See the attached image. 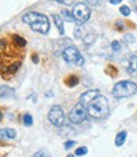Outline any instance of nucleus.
<instances>
[{"label":"nucleus","instance_id":"f257e3e1","mask_svg":"<svg viewBox=\"0 0 137 157\" xmlns=\"http://www.w3.org/2000/svg\"><path fill=\"white\" fill-rule=\"evenodd\" d=\"M85 108L88 110V114L95 119H103L109 114V103L107 98L102 94L96 95Z\"/></svg>","mask_w":137,"mask_h":157},{"label":"nucleus","instance_id":"f03ea898","mask_svg":"<svg viewBox=\"0 0 137 157\" xmlns=\"http://www.w3.org/2000/svg\"><path fill=\"white\" fill-rule=\"evenodd\" d=\"M137 93V84L130 80H123L117 82L112 90V95L117 99H124V98L133 96Z\"/></svg>","mask_w":137,"mask_h":157},{"label":"nucleus","instance_id":"7ed1b4c3","mask_svg":"<svg viewBox=\"0 0 137 157\" xmlns=\"http://www.w3.org/2000/svg\"><path fill=\"white\" fill-rule=\"evenodd\" d=\"M62 58L66 63L75 65V66H83L84 65V57L79 52V50L75 46H67L62 51Z\"/></svg>","mask_w":137,"mask_h":157},{"label":"nucleus","instance_id":"20e7f679","mask_svg":"<svg viewBox=\"0 0 137 157\" xmlns=\"http://www.w3.org/2000/svg\"><path fill=\"white\" fill-rule=\"evenodd\" d=\"M72 15H74V19L77 23V25H83L84 23L89 21V18H90V8L85 3H77L74 5Z\"/></svg>","mask_w":137,"mask_h":157},{"label":"nucleus","instance_id":"39448f33","mask_svg":"<svg viewBox=\"0 0 137 157\" xmlns=\"http://www.w3.org/2000/svg\"><path fill=\"white\" fill-rule=\"evenodd\" d=\"M88 117H89V114H88L86 108L81 103H77L75 106H72V109L68 113V121L72 124H80Z\"/></svg>","mask_w":137,"mask_h":157},{"label":"nucleus","instance_id":"423d86ee","mask_svg":"<svg viewBox=\"0 0 137 157\" xmlns=\"http://www.w3.org/2000/svg\"><path fill=\"white\" fill-rule=\"evenodd\" d=\"M48 121L55 127H62L65 122V113L60 105H53L48 112Z\"/></svg>","mask_w":137,"mask_h":157},{"label":"nucleus","instance_id":"0eeeda50","mask_svg":"<svg viewBox=\"0 0 137 157\" xmlns=\"http://www.w3.org/2000/svg\"><path fill=\"white\" fill-rule=\"evenodd\" d=\"M22 21L25 24H33L37 22H43V21H48V18L41 13H37V12H28L22 17Z\"/></svg>","mask_w":137,"mask_h":157},{"label":"nucleus","instance_id":"6e6552de","mask_svg":"<svg viewBox=\"0 0 137 157\" xmlns=\"http://www.w3.org/2000/svg\"><path fill=\"white\" fill-rule=\"evenodd\" d=\"M19 67H21V61H17L12 65H8V66H2L0 67V75H2L3 78H10L13 75L17 74Z\"/></svg>","mask_w":137,"mask_h":157},{"label":"nucleus","instance_id":"1a4fd4ad","mask_svg":"<svg viewBox=\"0 0 137 157\" xmlns=\"http://www.w3.org/2000/svg\"><path fill=\"white\" fill-rule=\"evenodd\" d=\"M99 94H100L99 90H89V91L84 93V94L80 96V101H79V103H81L84 106H86L96 95H99Z\"/></svg>","mask_w":137,"mask_h":157},{"label":"nucleus","instance_id":"9d476101","mask_svg":"<svg viewBox=\"0 0 137 157\" xmlns=\"http://www.w3.org/2000/svg\"><path fill=\"white\" fill-rule=\"evenodd\" d=\"M127 71L132 75H137V55L130 57L128 65H127Z\"/></svg>","mask_w":137,"mask_h":157},{"label":"nucleus","instance_id":"9b49d317","mask_svg":"<svg viewBox=\"0 0 137 157\" xmlns=\"http://www.w3.org/2000/svg\"><path fill=\"white\" fill-rule=\"evenodd\" d=\"M15 93V90L10 86H6V85H3L0 86V99H4V98H10L13 96Z\"/></svg>","mask_w":137,"mask_h":157},{"label":"nucleus","instance_id":"f8f14e48","mask_svg":"<svg viewBox=\"0 0 137 157\" xmlns=\"http://www.w3.org/2000/svg\"><path fill=\"white\" fill-rule=\"evenodd\" d=\"M12 41H13V43L17 46V47H19V48H25V46H27V41L23 38V37H21V36H18V34H12Z\"/></svg>","mask_w":137,"mask_h":157},{"label":"nucleus","instance_id":"ddd939ff","mask_svg":"<svg viewBox=\"0 0 137 157\" xmlns=\"http://www.w3.org/2000/svg\"><path fill=\"white\" fill-rule=\"evenodd\" d=\"M53 21H55V24L58 29V33H60L61 36H64L65 33V29H64V19L61 18V15H53Z\"/></svg>","mask_w":137,"mask_h":157},{"label":"nucleus","instance_id":"4468645a","mask_svg":"<svg viewBox=\"0 0 137 157\" xmlns=\"http://www.w3.org/2000/svg\"><path fill=\"white\" fill-rule=\"evenodd\" d=\"M126 138H127V132H126V131L119 132L118 134H117L115 140H114V144H115L117 147L123 146V144H124V142H126Z\"/></svg>","mask_w":137,"mask_h":157},{"label":"nucleus","instance_id":"2eb2a0df","mask_svg":"<svg viewBox=\"0 0 137 157\" xmlns=\"http://www.w3.org/2000/svg\"><path fill=\"white\" fill-rule=\"evenodd\" d=\"M65 84L68 86V87H74L76 86L77 84H79V77H77L76 75H70L66 80H65Z\"/></svg>","mask_w":137,"mask_h":157},{"label":"nucleus","instance_id":"dca6fc26","mask_svg":"<svg viewBox=\"0 0 137 157\" xmlns=\"http://www.w3.org/2000/svg\"><path fill=\"white\" fill-rule=\"evenodd\" d=\"M61 18L64 19L65 22H75L72 13H71V12H68L67 9H64V10L61 12Z\"/></svg>","mask_w":137,"mask_h":157},{"label":"nucleus","instance_id":"f3484780","mask_svg":"<svg viewBox=\"0 0 137 157\" xmlns=\"http://www.w3.org/2000/svg\"><path fill=\"white\" fill-rule=\"evenodd\" d=\"M32 157H51V155L46 148H41V150H38L37 152H34L32 155Z\"/></svg>","mask_w":137,"mask_h":157},{"label":"nucleus","instance_id":"a211bd4d","mask_svg":"<svg viewBox=\"0 0 137 157\" xmlns=\"http://www.w3.org/2000/svg\"><path fill=\"white\" fill-rule=\"evenodd\" d=\"M23 123L25 127H31L33 124V118L31 114H24L23 115Z\"/></svg>","mask_w":137,"mask_h":157},{"label":"nucleus","instance_id":"6ab92c4d","mask_svg":"<svg viewBox=\"0 0 137 157\" xmlns=\"http://www.w3.org/2000/svg\"><path fill=\"white\" fill-rule=\"evenodd\" d=\"M119 12H121V14L122 15H124V17H128L130 14H131V9L127 6V5H122L121 8H119Z\"/></svg>","mask_w":137,"mask_h":157},{"label":"nucleus","instance_id":"aec40b11","mask_svg":"<svg viewBox=\"0 0 137 157\" xmlns=\"http://www.w3.org/2000/svg\"><path fill=\"white\" fill-rule=\"evenodd\" d=\"M5 129H6L8 138H9V140H14V138H15V136H17L15 129H13V128H5Z\"/></svg>","mask_w":137,"mask_h":157},{"label":"nucleus","instance_id":"412c9836","mask_svg":"<svg viewBox=\"0 0 137 157\" xmlns=\"http://www.w3.org/2000/svg\"><path fill=\"white\" fill-rule=\"evenodd\" d=\"M86 153H88V148H86V147H79V148H76V151H75V155L76 156H84Z\"/></svg>","mask_w":137,"mask_h":157},{"label":"nucleus","instance_id":"4be33fe9","mask_svg":"<svg viewBox=\"0 0 137 157\" xmlns=\"http://www.w3.org/2000/svg\"><path fill=\"white\" fill-rule=\"evenodd\" d=\"M111 46H112V50H113L114 52H118V51L121 50V42H119V41H113Z\"/></svg>","mask_w":137,"mask_h":157},{"label":"nucleus","instance_id":"5701e85b","mask_svg":"<svg viewBox=\"0 0 137 157\" xmlns=\"http://www.w3.org/2000/svg\"><path fill=\"white\" fill-rule=\"evenodd\" d=\"M76 144V142L75 141H66L65 143H64V148L65 150H70L72 146H75Z\"/></svg>","mask_w":137,"mask_h":157},{"label":"nucleus","instance_id":"b1692460","mask_svg":"<svg viewBox=\"0 0 137 157\" xmlns=\"http://www.w3.org/2000/svg\"><path fill=\"white\" fill-rule=\"evenodd\" d=\"M53 2H57V3L64 4V5H71L74 3V0H53Z\"/></svg>","mask_w":137,"mask_h":157},{"label":"nucleus","instance_id":"393cba45","mask_svg":"<svg viewBox=\"0 0 137 157\" xmlns=\"http://www.w3.org/2000/svg\"><path fill=\"white\" fill-rule=\"evenodd\" d=\"M115 25H117L115 28H117V29H119V31H123V29H124V24H123L122 22H119V21L115 23Z\"/></svg>","mask_w":137,"mask_h":157},{"label":"nucleus","instance_id":"a878e982","mask_svg":"<svg viewBox=\"0 0 137 157\" xmlns=\"http://www.w3.org/2000/svg\"><path fill=\"white\" fill-rule=\"evenodd\" d=\"M0 138H8L6 129H0Z\"/></svg>","mask_w":137,"mask_h":157},{"label":"nucleus","instance_id":"bb28decb","mask_svg":"<svg viewBox=\"0 0 137 157\" xmlns=\"http://www.w3.org/2000/svg\"><path fill=\"white\" fill-rule=\"evenodd\" d=\"M109 3H111V4H113V5H117V4L122 3V0H109Z\"/></svg>","mask_w":137,"mask_h":157},{"label":"nucleus","instance_id":"cd10ccee","mask_svg":"<svg viewBox=\"0 0 137 157\" xmlns=\"http://www.w3.org/2000/svg\"><path fill=\"white\" fill-rule=\"evenodd\" d=\"M32 61H33L34 63H38V61H40V60H38L37 55H32Z\"/></svg>","mask_w":137,"mask_h":157},{"label":"nucleus","instance_id":"c85d7f7f","mask_svg":"<svg viewBox=\"0 0 137 157\" xmlns=\"http://www.w3.org/2000/svg\"><path fill=\"white\" fill-rule=\"evenodd\" d=\"M89 3H92L93 5H99L100 0H89Z\"/></svg>","mask_w":137,"mask_h":157},{"label":"nucleus","instance_id":"c756f323","mask_svg":"<svg viewBox=\"0 0 137 157\" xmlns=\"http://www.w3.org/2000/svg\"><path fill=\"white\" fill-rule=\"evenodd\" d=\"M2 121H3V113L0 112V122H2Z\"/></svg>","mask_w":137,"mask_h":157},{"label":"nucleus","instance_id":"7c9ffc66","mask_svg":"<svg viewBox=\"0 0 137 157\" xmlns=\"http://www.w3.org/2000/svg\"><path fill=\"white\" fill-rule=\"evenodd\" d=\"M66 157H74V155H67Z\"/></svg>","mask_w":137,"mask_h":157},{"label":"nucleus","instance_id":"2f4dec72","mask_svg":"<svg viewBox=\"0 0 137 157\" xmlns=\"http://www.w3.org/2000/svg\"><path fill=\"white\" fill-rule=\"evenodd\" d=\"M136 10H137V5H136Z\"/></svg>","mask_w":137,"mask_h":157}]
</instances>
